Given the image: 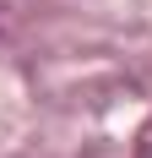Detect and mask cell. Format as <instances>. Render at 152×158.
Returning <instances> with one entry per match:
<instances>
[{
	"label": "cell",
	"instance_id": "1",
	"mask_svg": "<svg viewBox=\"0 0 152 158\" xmlns=\"http://www.w3.org/2000/svg\"><path fill=\"white\" fill-rule=\"evenodd\" d=\"M136 158H152V120L141 126V136H136Z\"/></svg>",
	"mask_w": 152,
	"mask_h": 158
}]
</instances>
